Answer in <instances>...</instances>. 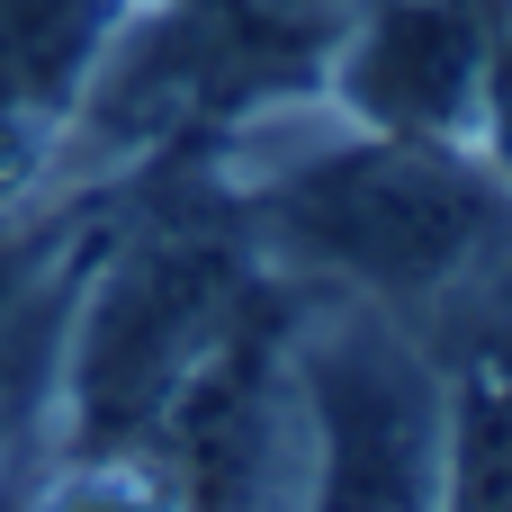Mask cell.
I'll use <instances>...</instances> for the list:
<instances>
[{
  "instance_id": "1",
  "label": "cell",
  "mask_w": 512,
  "mask_h": 512,
  "mask_svg": "<svg viewBox=\"0 0 512 512\" xmlns=\"http://www.w3.org/2000/svg\"><path fill=\"white\" fill-rule=\"evenodd\" d=\"M207 171L270 279L297 297L378 306L441 351L512 315V189L477 144L378 135L333 99L315 117L306 90L243 117Z\"/></svg>"
},
{
  "instance_id": "2",
  "label": "cell",
  "mask_w": 512,
  "mask_h": 512,
  "mask_svg": "<svg viewBox=\"0 0 512 512\" xmlns=\"http://www.w3.org/2000/svg\"><path fill=\"white\" fill-rule=\"evenodd\" d=\"M270 288L279 279L207 162L180 153L117 180L72 288L45 450H144L171 396L261 315Z\"/></svg>"
},
{
  "instance_id": "3",
  "label": "cell",
  "mask_w": 512,
  "mask_h": 512,
  "mask_svg": "<svg viewBox=\"0 0 512 512\" xmlns=\"http://www.w3.org/2000/svg\"><path fill=\"white\" fill-rule=\"evenodd\" d=\"M297 369L315 414L297 512H441V486H450L441 342L351 297H297Z\"/></svg>"
},
{
  "instance_id": "4",
  "label": "cell",
  "mask_w": 512,
  "mask_h": 512,
  "mask_svg": "<svg viewBox=\"0 0 512 512\" xmlns=\"http://www.w3.org/2000/svg\"><path fill=\"white\" fill-rule=\"evenodd\" d=\"M171 477L180 512H297L315 414L297 369V297L270 288L261 315L171 396V414L144 441Z\"/></svg>"
},
{
  "instance_id": "5",
  "label": "cell",
  "mask_w": 512,
  "mask_h": 512,
  "mask_svg": "<svg viewBox=\"0 0 512 512\" xmlns=\"http://www.w3.org/2000/svg\"><path fill=\"white\" fill-rule=\"evenodd\" d=\"M486 27H495V0H360L324 54L315 99H333L342 117H360L378 135L468 144Z\"/></svg>"
},
{
  "instance_id": "6",
  "label": "cell",
  "mask_w": 512,
  "mask_h": 512,
  "mask_svg": "<svg viewBox=\"0 0 512 512\" xmlns=\"http://www.w3.org/2000/svg\"><path fill=\"white\" fill-rule=\"evenodd\" d=\"M135 0H0V198L54 189L81 90Z\"/></svg>"
},
{
  "instance_id": "7",
  "label": "cell",
  "mask_w": 512,
  "mask_h": 512,
  "mask_svg": "<svg viewBox=\"0 0 512 512\" xmlns=\"http://www.w3.org/2000/svg\"><path fill=\"white\" fill-rule=\"evenodd\" d=\"M9 512H180L153 450H36L9 477Z\"/></svg>"
},
{
  "instance_id": "8",
  "label": "cell",
  "mask_w": 512,
  "mask_h": 512,
  "mask_svg": "<svg viewBox=\"0 0 512 512\" xmlns=\"http://www.w3.org/2000/svg\"><path fill=\"white\" fill-rule=\"evenodd\" d=\"M468 144L512 189V0H495V27H486V72H477V126H468Z\"/></svg>"
}]
</instances>
